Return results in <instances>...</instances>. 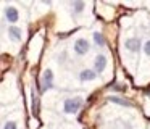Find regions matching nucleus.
I'll return each instance as SVG.
<instances>
[{
    "instance_id": "obj_2",
    "label": "nucleus",
    "mask_w": 150,
    "mask_h": 129,
    "mask_svg": "<svg viewBox=\"0 0 150 129\" xmlns=\"http://www.w3.org/2000/svg\"><path fill=\"white\" fill-rule=\"evenodd\" d=\"M73 50H74L76 55H79V57H84V55L89 53V50H91V42L87 40V39L84 37H79L74 40V45H73Z\"/></svg>"
},
{
    "instance_id": "obj_3",
    "label": "nucleus",
    "mask_w": 150,
    "mask_h": 129,
    "mask_svg": "<svg viewBox=\"0 0 150 129\" xmlns=\"http://www.w3.org/2000/svg\"><path fill=\"white\" fill-rule=\"evenodd\" d=\"M52 86H53V71L50 69V68H47V69H44V73H42V79H40V90L45 92V90L52 89Z\"/></svg>"
},
{
    "instance_id": "obj_7",
    "label": "nucleus",
    "mask_w": 150,
    "mask_h": 129,
    "mask_svg": "<svg viewBox=\"0 0 150 129\" xmlns=\"http://www.w3.org/2000/svg\"><path fill=\"white\" fill-rule=\"evenodd\" d=\"M98 76V73L94 69V68H86L79 73V81L81 82H91V81H95Z\"/></svg>"
},
{
    "instance_id": "obj_11",
    "label": "nucleus",
    "mask_w": 150,
    "mask_h": 129,
    "mask_svg": "<svg viewBox=\"0 0 150 129\" xmlns=\"http://www.w3.org/2000/svg\"><path fill=\"white\" fill-rule=\"evenodd\" d=\"M92 37H94L95 45H98V47H105V37H103V34H102V32H97V31H95Z\"/></svg>"
},
{
    "instance_id": "obj_6",
    "label": "nucleus",
    "mask_w": 150,
    "mask_h": 129,
    "mask_svg": "<svg viewBox=\"0 0 150 129\" xmlns=\"http://www.w3.org/2000/svg\"><path fill=\"white\" fill-rule=\"evenodd\" d=\"M107 63H108V60H107V57H105V53L95 55V58H94V69L97 71L98 74L103 73V71L107 69Z\"/></svg>"
},
{
    "instance_id": "obj_8",
    "label": "nucleus",
    "mask_w": 150,
    "mask_h": 129,
    "mask_svg": "<svg viewBox=\"0 0 150 129\" xmlns=\"http://www.w3.org/2000/svg\"><path fill=\"white\" fill-rule=\"evenodd\" d=\"M8 37L13 42H20L21 39H23V31H21L18 26H10V28H8Z\"/></svg>"
},
{
    "instance_id": "obj_10",
    "label": "nucleus",
    "mask_w": 150,
    "mask_h": 129,
    "mask_svg": "<svg viewBox=\"0 0 150 129\" xmlns=\"http://www.w3.org/2000/svg\"><path fill=\"white\" fill-rule=\"evenodd\" d=\"M108 100H110V102H113V103H116V105H123V106H131V103L127 102V100L121 99V97H116V95H110V97H108Z\"/></svg>"
},
{
    "instance_id": "obj_14",
    "label": "nucleus",
    "mask_w": 150,
    "mask_h": 129,
    "mask_svg": "<svg viewBox=\"0 0 150 129\" xmlns=\"http://www.w3.org/2000/svg\"><path fill=\"white\" fill-rule=\"evenodd\" d=\"M145 95H147V97H150V90H145Z\"/></svg>"
},
{
    "instance_id": "obj_12",
    "label": "nucleus",
    "mask_w": 150,
    "mask_h": 129,
    "mask_svg": "<svg viewBox=\"0 0 150 129\" xmlns=\"http://www.w3.org/2000/svg\"><path fill=\"white\" fill-rule=\"evenodd\" d=\"M4 129H18V123L16 121H7L4 124Z\"/></svg>"
},
{
    "instance_id": "obj_5",
    "label": "nucleus",
    "mask_w": 150,
    "mask_h": 129,
    "mask_svg": "<svg viewBox=\"0 0 150 129\" xmlns=\"http://www.w3.org/2000/svg\"><path fill=\"white\" fill-rule=\"evenodd\" d=\"M4 18H5V21H8L10 24H15V23L20 21V11H18L15 6H8V8L4 10Z\"/></svg>"
},
{
    "instance_id": "obj_9",
    "label": "nucleus",
    "mask_w": 150,
    "mask_h": 129,
    "mask_svg": "<svg viewBox=\"0 0 150 129\" xmlns=\"http://www.w3.org/2000/svg\"><path fill=\"white\" fill-rule=\"evenodd\" d=\"M69 6H71V15L76 18V16H79L82 11H84L86 3H84V2H79V0H76V2H71V3H69Z\"/></svg>"
},
{
    "instance_id": "obj_4",
    "label": "nucleus",
    "mask_w": 150,
    "mask_h": 129,
    "mask_svg": "<svg viewBox=\"0 0 150 129\" xmlns=\"http://www.w3.org/2000/svg\"><path fill=\"white\" fill-rule=\"evenodd\" d=\"M124 47H126L129 52L136 53V52H139L140 48L144 47V44H142V40H140V37H129V39L124 40Z\"/></svg>"
},
{
    "instance_id": "obj_13",
    "label": "nucleus",
    "mask_w": 150,
    "mask_h": 129,
    "mask_svg": "<svg viewBox=\"0 0 150 129\" xmlns=\"http://www.w3.org/2000/svg\"><path fill=\"white\" fill-rule=\"evenodd\" d=\"M142 50H144V53H145L147 57H150V39H149V40H145V42H144Z\"/></svg>"
},
{
    "instance_id": "obj_1",
    "label": "nucleus",
    "mask_w": 150,
    "mask_h": 129,
    "mask_svg": "<svg viewBox=\"0 0 150 129\" xmlns=\"http://www.w3.org/2000/svg\"><path fill=\"white\" fill-rule=\"evenodd\" d=\"M82 106V99L81 97H73V99H66L63 102V111L66 115H74L81 110Z\"/></svg>"
}]
</instances>
